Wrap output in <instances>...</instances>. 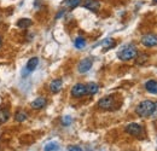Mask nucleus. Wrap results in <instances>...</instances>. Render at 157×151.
I'll use <instances>...</instances> for the list:
<instances>
[{"mask_svg":"<svg viewBox=\"0 0 157 151\" xmlns=\"http://www.w3.org/2000/svg\"><path fill=\"white\" fill-rule=\"evenodd\" d=\"M118 58L121 60H131V59H134L138 56V51L137 47L134 45H128L126 47H123L120 52L117 53Z\"/></svg>","mask_w":157,"mask_h":151,"instance_id":"1","label":"nucleus"},{"mask_svg":"<svg viewBox=\"0 0 157 151\" xmlns=\"http://www.w3.org/2000/svg\"><path fill=\"white\" fill-rule=\"evenodd\" d=\"M152 110H154V102H151V100H144V102H141L137 106L136 113L139 116H141V117H147V116L151 115Z\"/></svg>","mask_w":157,"mask_h":151,"instance_id":"2","label":"nucleus"},{"mask_svg":"<svg viewBox=\"0 0 157 151\" xmlns=\"http://www.w3.org/2000/svg\"><path fill=\"white\" fill-rule=\"evenodd\" d=\"M98 106L100 109H103V110H111V109H114V106H115V99H114V97L108 95V97L101 98L98 102Z\"/></svg>","mask_w":157,"mask_h":151,"instance_id":"3","label":"nucleus"},{"mask_svg":"<svg viewBox=\"0 0 157 151\" xmlns=\"http://www.w3.org/2000/svg\"><path fill=\"white\" fill-rule=\"evenodd\" d=\"M92 65H93V59H92V58L87 57V58L82 59V60L78 63V73H81V74L87 73V72H88V70L92 68Z\"/></svg>","mask_w":157,"mask_h":151,"instance_id":"4","label":"nucleus"},{"mask_svg":"<svg viewBox=\"0 0 157 151\" xmlns=\"http://www.w3.org/2000/svg\"><path fill=\"white\" fill-rule=\"evenodd\" d=\"M141 44L146 47L157 46V34H146L141 38Z\"/></svg>","mask_w":157,"mask_h":151,"instance_id":"5","label":"nucleus"},{"mask_svg":"<svg viewBox=\"0 0 157 151\" xmlns=\"http://www.w3.org/2000/svg\"><path fill=\"white\" fill-rule=\"evenodd\" d=\"M85 95H87V88H86V85H82V83H76L73 88H71V95L75 97V98H81Z\"/></svg>","mask_w":157,"mask_h":151,"instance_id":"6","label":"nucleus"},{"mask_svg":"<svg viewBox=\"0 0 157 151\" xmlns=\"http://www.w3.org/2000/svg\"><path fill=\"white\" fill-rule=\"evenodd\" d=\"M124 131L128 133V134H131V135L139 137L143 133V127L140 125H138V123H129V125L126 126Z\"/></svg>","mask_w":157,"mask_h":151,"instance_id":"7","label":"nucleus"},{"mask_svg":"<svg viewBox=\"0 0 157 151\" xmlns=\"http://www.w3.org/2000/svg\"><path fill=\"white\" fill-rule=\"evenodd\" d=\"M82 6L92 12H97L100 9V1L99 0H83Z\"/></svg>","mask_w":157,"mask_h":151,"instance_id":"8","label":"nucleus"},{"mask_svg":"<svg viewBox=\"0 0 157 151\" xmlns=\"http://www.w3.org/2000/svg\"><path fill=\"white\" fill-rule=\"evenodd\" d=\"M46 104H47L46 98H44V97H38L36 99H34V100L32 102V108H33L34 110H40V109H42L44 106H46Z\"/></svg>","mask_w":157,"mask_h":151,"instance_id":"9","label":"nucleus"},{"mask_svg":"<svg viewBox=\"0 0 157 151\" xmlns=\"http://www.w3.org/2000/svg\"><path fill=\"white\" fill-rule=\"evenodd\" d=\"M62 85H63V82H62L60 79L53 80V81L50 83V91H51L52 93H58L59 91L62 90Z\"/></svg>","mask_w":157,"mask_h":151,"instance_id":"10","label":"nucleus"},{"mask_svg":"<svg viewBox=\"0 0 157 151\" xmlns=\"http://www.w3.org/2000/svg\"><path fill=\"white\" fill-rule=\"evenodd\" d=\"M145 88L147 92L152 93V95H157V81L155 80H149L145 83Z\"/></svg>","mask_w":157,"mask_h":151,"instance_id":"11","label":"nucleus"},{"mask_svg":"<svg viewBox=\"0 0 157 151\" xmlns=\"http://www.w3.org/2000/svg\"><path fill=\"white\" fill-rule=\"evenodd\" d=\"M38 64H39V58H38V57H33V58H30V59L28 60L27 65H25L27 72H34L35 68L38 67Z\"/></svg>","mask_w":157,"mask_h":151,"instance_id":"12","label":"nucleus"},{"mask_svg":"<svg viewBox=\"0 0 157 151\" xmlns=\"http://www.w3.org/2000/svg\"><path fill=\"white\" fill-rule=\"evenodd\" d=\"M10 118V111L6 108H0V125H4Z\"/></svg>","mask_w":157,"mask_h":151,"instance_id":"13","label":"nucleus"},{"mask_svg":"<svg viewBox=\"0 0 157 151\" xmlns=\"http://www.w3.org/2000/svg\"><path fill=\"white\" fill-rule=\"evenodd\" d=\"M32 24H33V21L29 18H22L17 22V27H18V28H22V29H25V28L30 27Z\"/></svg>","mask_w":157,"mask_h":151,"instance_id":"14","label":"nucleus"},{"mask_svg":"<svg viewBox=\"0 0 157 151\" xmlns=\"http://www.w3.org/2000/svg\"><path fill=\"white\" fill-rule=\"evenodd\" d=\"M86 88H87V93H88V95H96L99 90L98 85H97V83H94V82L88 83V85L86 86Z\"/></svg>","mask_w":157,"mask_h":151,"instance_id":"15","label":"nucleus"},{"mask_svg":"<svg viewBox=\"0 0 157 151\" xmlns=\"http://www.w3.org/2000/svg\"><path fill=\"white\" fill-rule=\"evenodd\" d=\"M27 117H28L27 113H25V111H22V110L17 111L16 115H15V120H16L17 122H23V121H25Z\"/></svg>","mask_w":157,"mask_h":151,"instance_id":"16","label":"nucleus"},{"mask_svg":"<svg viewBox=\"0 0 157 151\" xmlns=\"http://www.w3.org/2000/svg\"><path fill=\"white\" fill-rule=\"evenodd\" d=\"M80 2H81V0H65L64 1V5H67L70 9H75L76 6L80 5Z\"/></svg>","mask_w":157,"mask_h":151,"instance_id":"17","label":"nucleus"},{"mask_svg":"<svg viewBox=\"0 0 157 151\" xmlns=\"http://www.w3.org/2000/svg\"><path fill=\"white\" fill-rule=\"evenodd\" d=\"M58 149H59V146L57 143H48V144H46L45 148H44L45 151H57Z\"/></svg>","mask_w":157,"mask_h":151,"instance_id":"18","label":"nucleus"},{"mask_svg":"<svg viewBox=\"0 0 157 151\" xmlns=\"http://www.w3.org/2000/svg\"><path fill=\"white\" fill-rule=\"evenodd\" d=\"M74 44H75V47H76V48H80V50H81V48L85 47V45H86V40L80 37V38L75 39V42H74Z\"/></svg>","mask_w":157,"mask_h":151,"instance_id":"19","label":"nucleus"},{"mask_svg":"<svg viewBox=\"0 0 157 151\" xmlns=\"http://www.w3.org/2000/svg\"><path fill=\"white\" fill-rule=\"evenodd\" d=\"M115 46V41L113 40V39H106L105 41H104V47H105V50H109V48H111V47H114Z\"/></svg>","mask_w":157,"mask_h":151,"instance_id":"20","label":"nucleus"},{"mask_svg":"<svg viewBox=\"0 0 157 151\" xmlns=\"http://www.w3.org/2000/svg\"><path fill=\"white\" fill-rule=\"evenodd\" d=\"M71 121H73V120H71V117H70V116H64V117H63V120H62V122H63V125H64V126H69V125L71 123Z\"/></svg>","mask_w":157,"mask_h":151,"instance_id":"21","label":"nucleus"},{"mask_svg":"<svg viewBox=\"0 0 157 151\" xmlns=\"http://www.w3.org/2000/svg\"><path fill=\"white\" fill-rule=\"evenodd\" d=\"M150 116L154 117V118H157V102L154 103V110H152V113H151Z\"/></svg>","mask_w":157,"mask_h":151,"instance_id":"22","label":"nucleus"},{"mask_svg":"<svg viewBox=\"0 0 157 151\" xmlns=\"http://www.w3.org/2000/svg\"><path fill=\"white\" fill-rule=\"evenodd\" d=\"M68 151H82V149L80 146H76V145H71L68 148Z\"/></svg>","mask_w":157,"mask_h":151,"instance_id":"23","label":"nucleus"},{"mask_svg":"<svg viewBox=\"0 0 157 151\" xmlns=\"http://www.w3.org/2000/svg\"><path fill=\"white\" fill-rule=\"evenodd\" d=\"M1 45H2V41H1V38H0V47H1Z\"/></svg>","mask_w":157,"mask_h":151,"instance_id":"24","label":"nucleus"},{"mask_svg":"<svg viewBox=\"0 0 157 151\" xmlns=\"http://www.w3.org/2000/svg\"><path fill=\"white\" fill-rule=\"evenodd\" d=\"M155 2H156V4H157V0H155Z\"/></svg>","mask_w":157,"mask_h":151,"instance_id":"25","label":"nucleus"}]
</instances>
